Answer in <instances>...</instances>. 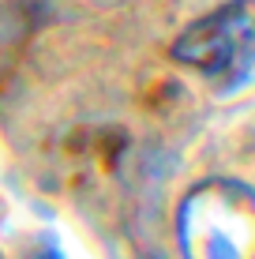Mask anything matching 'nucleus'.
I'll use <instances>...</instances> for the list:
<instances>
[{
    "label": "nucleus",
    "instance_id": "2",
    "mask_svg": "<svg viewBox=\"0 0 255 259\" xmlns=\"http://www.w3.org/2000/svg\"><path fill=\"white\" fill-rule=\"evenodd\" d=\"M173 57L218 83H236L255 68V0H233L191 23Z\"/></svg>",
    "mask_w": 255,
    "mask_h": 259
},
{
    "label": "nucleus",
    "instance_id": "1",
    "mask_svg": "<svg viewBox=\"0 0 255 259\" xmlns=\"http://www.w3.org/2000/svg\"><path fill=\"white\" fill-rule=\"evenodd\" d=\"M188 259H255V192L233 181H210L180 210Z\"/></svg>",
    "mask_w": 255,
    "mask_h": 259
}]
</instances>
